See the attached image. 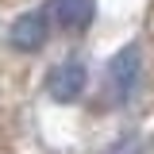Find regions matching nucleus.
Returning a JSON list of instances; mask_svg holds the SVG:
<instances>
[{"instance_id":"obj_4","label":"nucleus","mask_w":154,"mask_h":154,"mask_svg":"<svg viewBox=\"0 0 154 154\" xmlns=\"http://www.w3.org/2000/svg\"><path fill=\"white\" fill-rule=\"evenodd\" d=\"M50 16L62 31L81 35L96 16V0H50Z\"/></svg>"},{"instance_id":"obj_1","label":"nucleus","mask_w":154,"mask_h":154,"mask_svg":"<svg viewBox=\"0 0 154 154\" xmlns=\"http://www.w3.org/2000/svg\"><path fill=\"white\" fill-rule=\"evenodd\" d=\"M104 85H108V100L112 104H127L135 93H139V85H143V50L127 42V46H119L108 62V73H104Z\"/></svg>"},{"instance_id":"obj_3","label":"nucleus","mask_w":154,"mask_h":154,"mask_svg":"<svg viewBox=\"0 0 154 154\" xmlns=\"http://www.w3.org/2000/svg\"><path fill=\"white\" fill-rule=\"evenodd\" d=\"M46 38H50V19L46 12H23V16L12 19V27H8V42H12V50L19 54H35L46 46Z\"/></svg>"},{"instance_id":"obj_2","label":"nucleus","mask_w":154,"mask_h":154,"mask_svg":"<svg viewBox=\"0 0 154 154\" xmlns=\"http://www.w3.org/2000/svg\"><path fill=\"white\" fill-rule=\"evenodd\" d=\"M85 89H89V66H85L81 58H66V62H58L54 69L46 73V93H50V100H58V104L81 100Z\"/></svg>"}]
</instances>
